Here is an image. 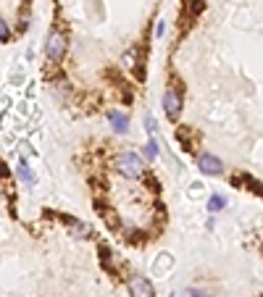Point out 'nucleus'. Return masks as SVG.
Returning a JSON list of instances; mask_svg holds the SVG:
<instances>
[{
	"label": "nucleus",
	"mask_w": 263,
	"mask_h": 297,
	"mask_svg": "<svg viewBox=\"0 0 263 297\" xmlns=\"http://www.w3.org/2000/svg\"><path fill=\"white\" fill-rule=\"evenodd\" d=\"M116 171L121 176H127V179H140L142 176V158L140 155H134V153H127V155H119L116 158Z\"/></svg>",
	"instance_id": "nucleus-1"
},
{
	"label": "nucleus",
	"mask_w": 263,
	"mask_h": 297,
	"mask_svg": "<svg viewBox=\"0 0 263 297\" xmlns=\"http://www.w3.org/2000/svg\"><path fill=\"white\" fill-rule=\"evenodd\" d=\"M197 168L203 171V174H208V176H216V174H221V171H224L221 161L216 158L213 153H200L197 155Z\"/></svg>",
	"instance_id": "nucleus-2"
},
{
	"label": "nucleus",
	"mask_w": 263,
	"mask_h": 297,
	"mask_svg": "<svg viewBox=\"0 0 263 297\" xmlns=\"http://www.w3.org/2000/svg\"><path fill=\"white\" fill-rule=\"evenodd\" d=\"M45 53H48L50 61H61V58H64V53H66V40H64V35L53 32L48 37V45H45Z\"/></svg>",
	"instance_id": "nucleus-3"
},
{
	"label": "nucleus",
	"mask_w": 263,
	"mask_h": 297,
	"mask_svg": "<svg viewBox=\"0 0 263 297\" xmlns=\"http://www.w3.org/2000/svg\"><path fill=\"white\" fill-rule=\"evenodd\" d=\"M129 292H132V297H153V284L145 276H132L129 279Z\"/></svg>",
	"instance_id": "nucleus-4"
},
{
	"label": "nucleus",
	"mask_w": 263,
	"mask_h": 297,
	"mask_svg": "<svg viewBox=\"0 0 263 297\" xmlns=\"http://www.w3.org/2000/svg\"><path fill=\"white\" fill-rule=\"evenodd\" d=\"M163 108H166L168 118H177L179 116V111H182V98L177 95L174 90H168L166 95H163Z\"/></svg>",
	"instance_id": "nucleus-5"
},
{
	"label": "nucleus",
	"mask_w": 263,
	"mask_h": 297,
	"mask_svg": "<svg viewBox=\"0 0 263 297\" xmlns=\"http://www.w3.org/2000/svg\"><path fill=\"white\" fill-rule=\"evenodd\" d=\"M108 121L113 124L116 132H127L129 129V118H127V113H121V111H111L108 113Z\"/></svg>",
	"instance_id": "nucleus-6"
},
{
	"label": "nucleus",
	"mask_w": 263,
	"mask_h": 297,
	"mask_svg": "<svg viewBox=\"0 0 263 297\" xmlns=\"http://www.w3.org/2000/svg\"><path fill=\"white\" fill-rule=\"evenodd\" d=\"M19 176H21L26 184H35V174H32V171H29L26 166H21V168H19Z\"/></svg>",
	"instance_id": "nucleus-7"
},
{
	"label": "nucleus",
	"mask_w": 263,
	"mask_h": 297,
	"mask_svg": "<svg viewBox=\"0 0 263 297\" xmlns=\"http://www.w3.org/2000/svg\"><path fill=\"white\" fill-rule=\"evenodd\" d=\"M156 153H158V145H156V139H150L145 145V158H156Z\"/></svg>",
	"instance_id": "nucleus-8"
},
{
	"label": "nucleus",
	"mask_w": 263,
	"mask_h": 297,
	"mask_svg": "<svg viewBox=\"0 0 263 297\" xmlns=\"http://www.w3.org/2000/svg\"><path fill=\"white\" fill-rule=\"evenodd\" d=\"M224 205H226V200H224V197H219V195L211 197V211H221Z\"/></svg>",
	"instance_id": "nucleus-9"
},
{
	"label": "nucleus",
	"mask_w": 263,
	"mask_h": 297,
	"mask_svg": "<svg viewBox=\"0 0 263 297\" xmlns=\"http://www.w3.org/2000/svg\"><path fill=\"white\" fill-rule=\"evenodd\" d=\"M0 35H3V42L8 40V21H6V19L0 21Z\"/></svg>",
	"instance_id": "nucleus-10"
},
{
	"label": "nucleus",
	"mask_w": 263,
	"mask_h": 297,
	"mask_svg": "<svg viewBox=\"0 0 263 297\" xmlns=\"http://www.w3.org/2000/svg\"><path fill=\"white\" fill-rule=\"evenodd\" d=\"M145 124H148V129H150V132H156V121H153V118H150V116H148V118H145Z\"/></svg>",
	"instance_id": "nucleus-11"
}]
</instances>
